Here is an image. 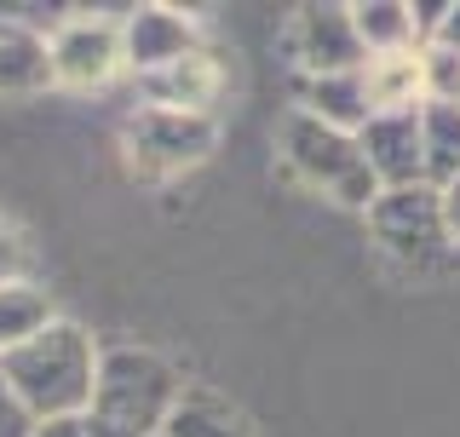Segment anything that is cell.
Returning a JSON list of instances; mask_svg holds the SVG:
<instances>
[{
  "label": "cell",
  "mask_w": 460,
  "mask_h": 437,
  "mask_svg": "<svg viewBox=\"0 0 460 437\" xmlns=\"http://www.w3.org/2000/svg\"><path fill=\"white\" fill-rule=\"evenodd\" d=\"M162 437H253V432H248V420L230 409L225 397L184 386V397H179V409L167 415Z\"/></svg>",
  "instance_id": "obj_15"
},
{
  "label": "cell",
  "mask_w": 460,
  "mask_h": 437,
  "mask_svg": "<svg viewBox=\"0 0 460 437\" xmlns=\"http://www.w3.org/2000/svg\"><path fill=\"white\" fill-rule=\"evenodd\" d=\"M368 81V104L380 110H420V52H397V58H368L363 64Z\"/></svg>",
  "instance_id": "obj_16"
},
{
  "label": "cell",
  "mask_w": 460,
  "mask_h": 437,
  "mask_svg": "<svg viewBox=\"0 0 460 437\" xmlns=\"http://www.w3.org/2000/svg\"><path fill=\"white\" fill-rule=\"evenodd\" d=\"M40 86H52L47 35H35L18 18H0V98H29Z\"/></svg>",
  "instance_id": "obj_11"
},
{
  "label": "cell",
  "mask_w": 460,
  "mask_h": 437,
  "mask_svg": "<svg viewBox=\"0 0 460 437\" xmlns=\"http://www.w3.org/2000/svg\"><path fill=\"white\" fill-rule=\"evenodd\" d=\"M35 437H86V415H58V420H40Z\"/></svg>",
  "instance_id": "obj_23"
},
{
  "label": "cell",
  "mask_w": 460,
  "mask_h": 437,
  "mask_svg": "<svg viewBox=\"0 0 460 437\" xmlns=\"http://www.w3.org/2000/svg\"><path fill=\"white\" fill-rule=\"evenodd\" d=\"M420 138H426V184H449L460 173V104H420Z\"/></svg>",
  "instance_id": "obj_17"
},
{
  "label": "cell",
  "mask_w": 460,
  "mask_h": 437,
  "mask_svg": "<svg viewBox=\"0 0 460 437\" xmlns=\"http://www.w3.org/2000/svg\"><path fill=\"white\" fill-rule=\"evenodd\" d=\"M438 208H443V230H449V242L460 247V173L449 184H438Z\"/></svg>",
  "instance_id": "obj_21"
},
{
  "label": "cell",
  "mask_w": 460,
  "mask_h": 437,
  "mask_svg": "<svg viewBox=\"0 0 460 437\" xmlns=\"http://www.w3.org/2000/svg\"><path fill=\"white\" fill-rule=\"evenodd\" d=\"M357 40H363L368 58H397V52H420V29H414L409 0H357L351 6Z\"/></svg>",
  "instance_id": "obj_13"
},
{
  "label": "cell",
  "mask_w": 460,
  "mask_h": 437,
  "mask_svg": "<svg viewBox=\"0 0 460 437\" xmlns=\"http://www.w3.org/2000/svg\"><path fill=\"white\" fill-rule=\"evenodd\" d=\"M58 86H104L121 69V23L115 18H64L47 40Z\"/></svg>",
  "instance_id": "obj_6"
},
{
  "label": "cell",
  "mask_w": 460,
  "mask_h": 437,
  "mask_svg": "<svg viewBox=\"0 0 460 437\" xmlns=\"http://www.w3.org/2000/svg\"><path fill=\"white\" fill-rule=\"evenodd\" d=\"M98 345L93 334L69 317H52L29 345L0 357V380L23 397V409L35 420L58 415H86L93 409V386H98Z\"/></svg>",
  "instance_id": "obj_1"
},
{
  "label": "cell",
  "mask_w": 460,
  "mask_h": 437,
  "mask_svg": "<svg viewBox=\"0 0 460 437\" xmlns=\"http://www.w3.org/2000/svg\"><path fill=\"white\" fill-rule=\"evenodd\" d=\"M294 58L305 76H351L368 64L363 40H357L351 6H299L294 18Z\"/></svg>",
  "instance_id": "obj_9"
},
{
  "label": "cell",
  "mask_w": 460,
  "mask_h": 437,
  "mask_svg": "<svg viewBox=\"0 0 460 437\" xmlns=\"http://www.w3.org/2000/svg\"><path fill=\"white\" fill-rule=\"evenodd\" d=\"M6 282H29V242H23V230L0 213V288Z\"/></svg>",
  "instance_id": "obj_19"
},
{
  "label": "cell",
  "mask_w": 460,
  "mask_h": 437,
  "mask_svg": "<svg viewBox=\"0 0 460 437\" xmlns=\"http://www.w3.org/2000/svg\"><path fill=\"white\" fill-rule=\"evenodd\" d=\"M144 93H150V104H162V110H196V115H208L213 93H219V64H213L208 52H190V58H179V64L144 76Z\"/></svg>",
  "instance_id": "obj_12"
},
{
  "label": "cell",
  "mask_w": 460,
  "mask_h": 437,
  "mask_svg": "<svg viewBox=\"0 0 460 437\" xmlns=\"http://www.w3.org/2000/svg\"><path fill=\"white\" fill-rule=\"evenodd\" d=\"M35 426H40V420L23 409V397L0 380V437H35Z\"/></svg>",
  "instance_id": "obj_20"
},
{
  "label": "cell",
  "mask_w": 460,
  "mask_h": 437,
  "mask_svg": "<svg viewBox=\"0 0 460 437\" xmlns=\"http://www.w3.org/2000/svg\"><path fill=\"white\" fill-rule=\"evenodd\" d=\"M52 294L29 276V282H6L0 288V357L18 352V345H29L40 328L52 323Z\"/></svg>",
  "instance_id": "obj_14"
},
{
  "label": "cell",
  "mask_w": 460,
  "mask_h": 437,
  "mask_svg": "<svg viewBox=\"0 0 460 437\" xmlns=\"http://www.w3.org/2000/svg\"><path fill=\"white\" fill-rule=\"evenodd\" d=\"M282 162L294 167L299 184H311V191L334 196L340 208H374L380 201V179L368 173V156L357 133H340V127L316 121V115L294 110L282 121Z\"/></svg>",
  "instance_id": "obj_3"
},
{
  "label": "cell",
  "mask_w": 460,
  "mask_h": 437,
  "mask_svg": "<svg viewBox=\"0 0 460 437\" xmlns=\"http://www.w3.org/2000/svg\"><path fill=\"white\" fill-rule=\"evenodd\" d=\"M420 98L426 104H460V52L449 47H420Z\"/></svg>",
  "instance_id": "obj_18"
},
{
  "label": "cell",
  "mask_w": 460,
  "mask_h": 437,
  "mask_svg": "<svg viewBox=\"0 0 460 437\" xmlns=\"http://www.w3.org/2000/svg\"><path fill=\"white\" fill-rule=\"evenodd\" d=\"M368 156V173L380 179V191H409L426 184V138H420V110H380L368 115V127L357 133Z\"/></svg>",
  "instance_id": "obj_8"
},
{
  "label": "cell",
  "mask_w": 460,
  "mask_h": 437,
  "mask_svg": "<svg viewBox=\"0 0 460 437\" xmlns=\"http://www.w3.org/2000/svg\"><path fill=\"white\" fill-rule=\"evenodd\" d=\"M431 47H449V52H460V0H449V6H443L438 29H431Z\"/></svg>",
  "instance_id": "obj_22"
},
{
  "label": "cell",
  "mask_w": 460,
  "mask_h": 437,
  "mask_svg": "<svg viewBox=\"0 0 460 437\" xmlns=\"http://www.w3.org/2000/svg\"><path fill=\"white\" fill-rule=\"evenodd\" d=\"M213 115H196V110H162V104H144L121 121V144L133 156L138 173L150 179H167V173H184V167H201L213 156Z\"/></svg>",
  "instance_id": "obj_5"
},
{
  "label": "cell",
  "mask_w": 460,
  "mask_h": 437,
  "mask_svg": "<svg viewBox=\"0 0 460 437\" xmlns=\"http://www.w3.org/2000/svg\"><path fill=\"white\" fill-rule=\"evenodd\" d=\"M368 230L402 271H438L449 265V230H443V208L431 184H409V191H380L368 208Z\"/></svg>",
  "instance_id": "obj_4"
},
{
  "label": "cell",
  "mask_w": 460,
  "mask_h": 437,
  "mask_svg": "<svg viewBox=\"0 0 460 437\" xmlns=\"http://www.w3.org/2000/svg\"><path fill=\"white\" fill-rule=\"evenodd\" d=\"M299 110L340 127V133H363L374 115L363 69H351V76H299Z\"/></svg>",
  "instance_id": "obj_10"
},
{
  "label": "cell",
  "mask_w": 460,
  "mask_h": 437,
  "mask_svg": "<svg viewBox=\"0 0 460 437\" xmlns=\"http://www.w3.org/2000/svg\"><path fill=\"white\" fill-rule=\"evenodd\" d=\"M184 380L162 352L144 345H110L98 357V386H93V409L86 420L121 432V437H162L167 415L179 409Z\"/></svg>",
  "instance_id": "obj_2"
},
{
  "label": "cell",
  "mask_w": 460,
  "mask_h": 437,
  "mask_svg": "<svg viewBox=\"0 0 460 437\" xmlns=\"http://www.w3.org/2000/svg\"><path fill=\"white\" fill-rule=\"evenodd\" d=\"M86 437H121V432H110V426H98V420H86Z\"/></svg>",
  "instance_id": "obj_24"
},
{
  "label": "cell",
  "mask_w": 460,
  "mask_h": 437,
  "mask_svg": "<svg viewBox=\"0 0 460 437\" xmlns=\"http://www.w3.org/2000/svg\"><path fill=\"white\" fill-rule=\"evenodd\" d=\"M201 52L196 18L179 6H127L121 18V64L138 69V76H155V69L179 64V58Z\"/></svg>",
  "instance_id": "obj_7"
}]
</instances>
